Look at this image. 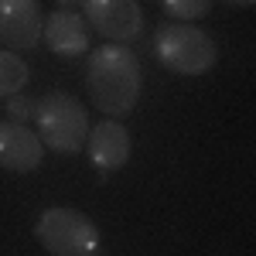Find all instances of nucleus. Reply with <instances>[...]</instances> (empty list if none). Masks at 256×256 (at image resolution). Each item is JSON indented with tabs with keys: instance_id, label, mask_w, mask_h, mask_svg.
<instances>
[{
	"instance_id": "4",
	"label": "nucleus",
	"mask_w": 256,
	"mask_h": 256,
	"mask_svg": "<svg viewBox=\"0 0 256 256\" xmlns=\"http://www.w3.org/2000/svg\"><path fill=\"white\" fill-rule=\"evenodd\" d=\"M38 242L52 256H96L99 250V229L89 216H82L79 208H44L34 226Z\"/></svg>"
},
{
	"instance_id": "10",
	"label": "nucleus",
	"mask_w": 256,
	"mask_h": 256,
	"mask_svg": "<svg viewBox=\"0 0 256 256\" xmlns=\"http://www.w3.org/2000/svg\"><path fill=\"white\" fill-rule=\"evenodd\" d=\"M28 79H31L28 62L20 58L18 52L0 48V99H10V96H18V92H24Z\"/></svg>"
},
{
	"instance_id": "2",
	"label": "nucleus",
	"mask_w": 256,
	"mask_h": 256,
	"mask_svg": "<svg viewBox=\"0 0 256 256\" xmlns=\"http://www.w3.org/2000/svg\"><path fill=\"white\" fill-rule=\"evenodd\" d=\"M158 62L174 72V76H205L208 68H216L218 62V44L216 38L198 28V24H184V20H168L154 31L150 41Z\"/></svg>"
},
{
	"instance_id": "13",
	"label": "nucleus",
	"mask_w": 256,
	"mask_h": 256,
	"mask_svg": "<svg viewBox=\"0 0 256 256\" xmlns=\"http://www.w3.org/2000/svg\"><path fill=\"white\" fill-rule=\"evenodd\" d=\"M55 4H58L62 10H76V7H82V4H86V0H55Z\"/></svg>"
},
{
	"instance_id": "16",
	"label": "nucleus",
	"mask_w": 256,
	"mask_h": 256,
	"mask_svg": "<svg viewBox=\"0 0 256 256\" xmlns=\"http://www.w3.org/2000/svg\"><path fill=\"white\" fill-rule=\"evenodd\" d=\"M96 256H99V253H96Z\"/></svg>"
},
{
	"instance_id": "12",
	"label": "nucleus",
	"mask_w": 256,
	"mask_h": 256,
	"mask_svg": "<svg viewBox=\"0 0 256 256\" xmlns=\"http://www.w3.org/2000/svg\"><path fill=\"white\" fill-rule=\"evenodd\" d=\"M4 110H7V120H10V123H24V126H28V123L34 120V99L18 92V96L4 99Z\"/></svg>"
},
{
	"instance_id": "11",
	"label": "nucleus",
	"mask_w": 256,
	"mask_h": 256,
	"mask_svg": "<svg viewBox=\"0 0 256 256\" xmlns=\"http://www.w3.org/2000/svg\"><path fill=\"white\" fill-rule=\"evenodd\" d=\"M212 4H216V0H160L164 14L171 20H184V24L205 18V14L212 10Z\"/></svg>"
},
{
	"instance_id": "15",
	"label": "nucleus",
	"mask_w": 256,
	"mask_h": 256,
	"mask_svg": "<svg viewBox=\"0 0 256 256\" xmlns=\"http://www.w3.org/2000/svg\"><path fill=\"white\" fill-rule=\"evenodd\" d=\"M154 4H160V0H154Z\"/></svg>"
},
{
	"instance_id": "3",
	"label": "nucleus",
	"mask_w": 256,
	"mask_h": 256,
	"mask_svg": "<svg viewBox=\"0 0 256 256\" xmlns=\"http://www.w3.org/2000/svg\"><path fill=\"white\" fill-rule=\"evenodd\" d=\"M89 113L76 96L68 92H48L34 99V134L55 154H79L89 140Z\"/></svg>"
},
{
	"instance_id": "1",
	"label": "nucleus",
	"mask_w": 256,
	"mask_h": 256,
	"mask_svg": "<svg viewBox=\"0 0 256 256\" xmlns=\"http://www.w3.org/2000/svg\"><path fill=\"white\" fill-rule=\"evenodd\" d=\"M86 89L92 96V106L106 120H123L140 102V58L126 44L96 48L86 65Z\"/></svg>"
},
{
	"instance_id": "7",
	"label": "nucleus",
	"mask_w": 256,
	"mask_h": 256,
	"mask_svg": "<svg viewBox=\"0 0 256 256\" xmlns=\"http://www.w3.org/2000/svg\"><path fill=\"white\" fill-rule=\"evenodd\" d=\"M44 160V144L24 123H0V168L10 174H31Z\"/></svg>"
},
{
	"instance_id": "5",
	"label": "nucleus",
	"mask_w": 256,
	"mask_h": 256,
	"mask_svg": "<svg viewBox=\"0 0 256 256\" xmlns=\"http://www.w3.org/2000/svg\"><path fill=\"white\" fill-rule=\"evenodd\" d=\"M82 20L110 44H134L144 34V7L137 0H86Z\"/></svg>"
},
{
	"instance_id": "14",
	"label": "nucleus",
	"mask_w": 256,
	"mask_h": 256,
	"mask_svg": "<svg viewBox=\"0 0 256 256\" xmlns=\"http://www.w3.org/2000/svg\"><path fill=\"white\" fill-rule=\"evenodd\" d=\"M226 4H229V7H253L256 0H226Z\"/></svg>"
},
{
	"instance_id": "8",
	"label": "nucleus",
	"mask_w": 256,
	"mask_h": 256,
	"mask_svg": "<svg viewBox=\"0 0 256 256\" xmlns=\"http://www.w3.org/2000/svg\"><path fill=\"white\" fill-rule=\"evenodd\" d=\"M130 150H134V144H130V134H126V126L120 120H102V123H96L89 130L86 154L92 160V168L102 171V174H113L120 168H126Z\"/></svg>"
},
{
	"instance_id": "6",
	"label": "nucleus",
	"mask_w": 256,
	"mask_h": 256,
	"mask_svg": "<svg viewBox=\"0 0 256 256\" xmlns=\"http://www.w3.org/2000/svg\"><path fill=\"white\" fill-rule=\"evenodd\" d=\"M41 14L38 0H0V44L7 52H28L41 41Z\"/></svg>"
},
{
	"instance_id": "9",
	"label": "nucleus",
	"mask_w": 256,
	"mask_h": 256,
	"mask_svg": "<svg viewBox=\"0 0 256 256\" xmlns=\"http://www.w3.org/2000/svg\"><path fill=\"white\" fill-rule=\"evenodd\" d=\"M41 38L44 44L58 55V58H79L89 52V28L82 20L79 10H55L41 24Z\"/></svg>"
}]
</instances>
